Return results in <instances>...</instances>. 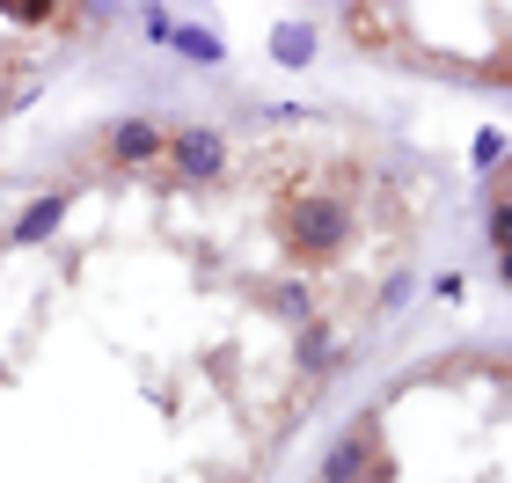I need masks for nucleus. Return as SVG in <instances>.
Returning a JSON list of instances; mask_svg holds the SVG:
<instances>
[{"mask_svg": "<svg viewBox=\"0 0 512 483\" xmlns=\"http://www.w3.org/2000/svg\"><path fill=\"white\" fill-rule=\"evenodd\" d=\"M366 476H374V418L322 454V483H366Z\"/></svg>", "mask_w": 512, "mask_h": 483, "instance_id": "nucleus-4", "label": "nucleus"}, {"mask_svg": "<svg viewBox=\"0 0 512 483\" xmlns=\"http://www.w3.org/2000/svg\"><path fill=\"white\" fill-rule=\"evenodd\" d=\"M161 44H169V52H183L191 66H227V44H220L213 30H198V22H176V15H169V30H161Z\"/></svg>", "mask_w": 512, "mask_h": 483, "instance_id": "nucleus-7", "label": "nucleus"}, {"mask_svg": "<svg viewBox=\"0 0 512 483\" xmlns=\"http://www.w3.org/2000/svg\"><path fill=\"white\" fill-rule=\"evenodd\" d=\"M0 15H15V22H44L52 8H37V0H8V8H0Z\"/></svg>", "mask_w": 512, "mask_h": 483, "instance_id": "nucleus-13", "label": "nucleus"}, {"mask_svg": "<svg viewBox=\"0 0 512 483\" xmlns=\"http://www.w3.org/2000/svg\"><path fill=\"white\" fill-rule=\"evenodd\" d=\"M59 220H66V191L30 198V205H22V220L8 227V242H15V249H30V242H44V235H59Z\"/></svg>", "mask_w": 512, "mask_h": 483, "instance_id": "nucleus-6", "label": "nucleus"}, {"mask_svg": "<svg viewBox=\"0 0 512 483\" xmlns=\"http://www.w3.org/2000/svg\"><path fill=\"white\" fill-rule=\"evenodd\" d=\"M161 147H169V132H161L154 118H118V125H110V161H125V169L154 161Z\"/></svg>", "mask_w": 512, "mask_h": 483, "instance_id": "nucleus-5", "label": "nucleus"}, {"mask_svg": "<svg viewBox=\"0 0 512 483\" xmlns=\"http://www.w3.org/2000/svg\"><path fill=\"white\" fill-rule=\"evenodd\" d=\"M271 308L286 315V322H308V315H315V293L300 286V279H286V286H271Z\"/></svg>", "mask_w": 512, "mask_h": 483, "instance_id": "nucleus-9", "label": "nucleus"}, {"mask_svg": "<svg viewBox=\"0 0 512 483\" xmlns=\"http://www.w3.org/2000/svg\"><path fill=\"white\" fill-rule=\"evenodd\" d=\"M403 301H410V271H395V279L381 286V308H403Z\"/></svg>", "mask_w": 512, "mask_h": 483, "instance_id": "nucleus-11", "label": "nucleus"}, {"mask_svg": "<svg viewBox=\"0 0 512 483\" xmlns=\"http://www.w3.org/2000/svg\"><path fill=\"white\" fill-rule=\"evenodd\" d=\"M278 235H286L293 257H308V264H330L344 235H352V205L330 198V191H315V198H293L286 213H278Z\"/></svg>", "mask_w": 512, "mask_h": 483, "instance_id": "nucleus-1", "label": "nucleus"}, {"mask_svg": "<svg viewBox=\"0 0 512 483\" xmlns=\"http://www.w3.org/2000/svg\"><path fill=\"white\" fill-rule=\"evenodd\" d=\"M293 359H300V374H308V381H322V374H344V366H352V344H337L330 322L308 315V322L293 330Z\"/></svg>", "mask_w": 512, "mask_h": 483, "instance_id": "nucleus-3", "label": "nucleus"}, {"mask_svg": "<svg viewBox=\"0 0 512 483\" xmlns=\"http://www.w3.org/2000/svg\"><path fill=\"white\" fill-rule=\"evenodd\" d=\"M271 59L278 66H308L315 59V30H308V22H278V30H271Z\"/></svg>", "mask_w": 512, "mask_h": 483, "instance_id": "nucleus-8", "label": "nucleus"}, {"mask_svg": "<svg viewBox=\"0 0 512 483\" xmlns=\"http://www.w3.org/2000/svg\"><path fill=\"white\" fill-rule=\"evenodd\" d=\"M169 169L183 176V183H213V176H227V140L213 125H183V132H169Z\"/></svg>", "mask_w": 512, "mask_h": 483, "instance_id": "nucleus-2", "label": "nucleus"}, {"mask_svg": "<svg viewBox=\"0 0 512 483\" xmlns=\"http://www.w3.org/2000/svg\"><path fill=\"white\" fill-rule=\"evenodd\" d=\"M161 30H169V8H147V15H139V37H147V44H161Z\"/></svg>", "mask_w": 512, "mask_h": 483, "instance_id": "nucleus-12", "label": "nucleus"}, {"mask_svg": "<svg viewBox=\"0 0 512 483\" xmlns=\"http://www.w3.org/2000/svg\"><path fill=\"white\" fill-rule=\"evenodd\" d=\"M498 161H505V132H498V125H483V132H476V169H483V176H498Z\"/></svg>", "mask_w": 512, "mask_h": 483, "instance_id": "nucleus-10", "label": "nucleus"}]
</instances>
